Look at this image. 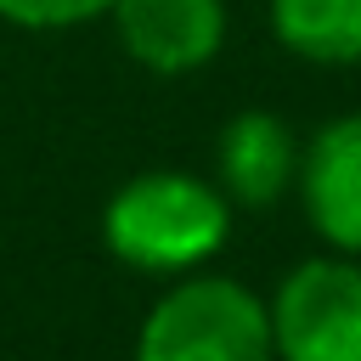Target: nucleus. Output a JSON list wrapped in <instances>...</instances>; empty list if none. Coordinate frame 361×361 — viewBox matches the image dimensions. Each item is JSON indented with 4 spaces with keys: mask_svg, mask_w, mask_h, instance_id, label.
Wrapping results in <instances>:
<instances>
[{
    "mask_svg": "<svg viewBox=\"0 0 361 361\" xmlns=\"http://www.w3.org/2000/svg\"><path fill=\"white\" fill-rule=\"evenodd\" d=\"M276 361H361V259L310 254L265 293Z\"/></svg>",
    "mask_w": 361,
    "mask_h": 361,
    "instance_id": "3",
    "label": "nucleus"
},
{
    "mask_svg": "<svg viewBox=\"0 0 361 361\" xmlns=\"http://www.w3.org/2000/svg\"><path fill=\"white\" fill-rule=\"evenodd\" d=\"M107 11H113V0H0V23H11L23 34L85 28V23H102Z\"/></svg>",
    "mask_w": 361,
    "mask_h": 361,
    "instance_id": "8",
    "label": "nucleus"
},
{
    "mask_svg": "<svg viewBox=\"0 0 361 361\" xmlns=\"http://www.w3.org/2000/svg\"><path fill=\"white\" fill-rule=\"evenodd\" d=\"M299 169V135L271 107H243L214 135V186L231 197V209H276L293 192Z\"/></svg>",
    "mask_w": 361,
    "mask_h": 361,
    "instance_id": "6",
    "label": "nucleus"
},
{
    "mask_svg": "<svg viewBox=\"0 0 361 361\" xmlns=\"http://www.w3.org/2000/svg\"><path fill=\"white\" fill-rule=\"evenodd\" d=\"M265 28L310 68H361V0H265Z\"/></svg>",
    "mask_w": 361,
    "mask_h": 361,
    "instance_id": "7",
    "label": "nucleus"
},
{
    "mask_svg": "<svg viewBox=\"0 0 361 361\" xmlns=\"http://www.w3.org/2000/svg\"><path fill=\"white\" fill-rule=\"evenodd\" d=\"M107 23L118 51L158 79H186L209 68L231 34L226 0H113Z\"/></svg>",
    "mask_w": 361,
    "mask_h": 361,
    "instance_id": "5",
    "label": "nucleus"
},
{
    "mask_svg": "<svg viewBox=\"0 0 361 361\" xmlns=\"http://www.w3.org/2000/svg\"><path fill=\"white\" fill-rule=\"evenodd\" d=\"M293 197L322 248L361 259V107L322 118L299 141Z\"/></svg>",
    "mask_w": 361,
    "mask_h": 361,
    "instance_id": "4",
    "label": "nucleus"
},
{
    "mask_svg": "<svg viewBox=\"0 0 361 361\" xmlns=\"http://www.w3.org/2000/svg\"><path fill=\"white\" fill-rule=\"evenodd\" d=\"M130 361H276L265 293L226 271H186L158 288Z\"/></svg>",
    "mask_w": 361,
    "mask_h": 361,
    "instance_id": "2",
    "label": "nucleus"
},
{
    "mask_svg": "<svg viewBox=\"0 0 361 361\" xmlns=\"http://www.w3.org/2000/svg\"><path fill=\"white\" fill-rule=\"evenodd\" d=\"M231 197L214 175L192 169H141L102 203V248L141 276H186L220 259L231 243Z\"/></svg>",
    "mask_w": 361,
    "mask_h": 361,
    "instance_id": "1",
    "label": "nucleus"
}]
</instances>
